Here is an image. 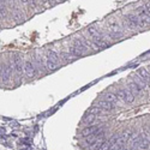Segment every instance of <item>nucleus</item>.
Instances as JSON below:
<instances>
[{
    "instance_id": "1",
    "label": "nucleus",
    "mask_w": 150,
    "mask_h": 150,
    "mask_svg": "<svg viewBox=\"0 0 150 150\" xmlns=\"http://www.w3.org/2000/svg\"><path fill=\"white\" fill-rule=\"evenodd\" d=\"M86 47L85 45L83 43V41L82 40H74L73 41V43L72 46L70 47V53L73 54L74 57H82V55H84L85 52H86Z\"/></svg>"
},
{
    "instance_id": "13",
    "label": "nucleus",
    "mask_w": 150,
    "mask_h": 150,
    "mask_svg": "<svg viewBox=\"0 0 150 150\" xmlns=\"http://www.w3.org/2000/svg\"><path fill=\"white\" fill-rule=\"evenodd\" d=\"M137 148H139V134L138 136L132 134L130 139V150H136Z\"/></svg>"
},
{
    "instance_id": "2",
    "label": "nucleus",
    "mask_w": 150,
    "mask_h": 150,
    "mask_svg": "<svg viewBox=\"0 0 150 150\" xmlns=\"http://www.w3.org/2000/svg\"><path fill=\"white\" fill-rule=\"evenodd\" d=\"M117 95H118V97L120 100H122L124 102H126V103H132V102L134 101L136 96H134V94L130 90V88H120V89L117 91Z\"/></svg>"
},
{
    "instance_id": "4",
    "label": "nucleus",
    "mask_w": 150,
    "mask_h": 150,
    "mask_svg": "<svg viewBox=\"0 0 150 150\" xmlns=\"http://www.w3.org/2000/svg\"><path fill=\"white\" fill-rule=\"evenodd\" d=\"M24 73H25V76L28 78H34V77H35L36 69H35L34 63H31L30 60H26L24 63Z\"/></svg>"
},
{
    "instance_id": "9",
    "label": "nucleus",
    "mask_w": 150,
    "mask_h": 150,
    "mask_svg": "<svg viewBox=\"0 0 150 150\" xmlns=\"http://www.w3.org/2000/svg\"><path fill=\"white\" fill-rule=\"evenodd\" d=\"M12 63H13V66H15V70L17 71V73H23L24 72V63H23V59L19 55L13 58Z\"/></svg>"
},
{
    "instance_id": "7",
    "label": "nucleus",
    "mask_w": 150,
    "mask_h": 150,
    "mask_svg": "<svg viewBox=\"0 0 150 150\" xmlns=\"http://www.w3.org/2000/svg\"><path fill=\"white\" fill-rule=\"evenodd\" d=\"M128 88H130V90L134 94V96H139V95H144V88H142L138 83H136L134 80L128 83Z\"/></svg>"
},
{
    "instance_id": "8",
    "label": "nucleus",
    "mask_w": 150,
    "mask_h": 150,
    "mask_svg": "<svg viewBox=\"0 0 150 150\" xmlns=\"http://www.w3.org/2000/svg\"><path fill=\"white\" fill-rule=\"evenodd\" d=\"M96 106L97 107H100L102 111H113L114 109V103H112V102H109V101H107V100H100V101H97L96 102Z\"/></svg>"
},
{
    "instance_id": "19",
    "label": "nucleus",
    "mask_w": 150,
    "mask_h": 150,
    "mask_svg": "<svg viewBox=\"0 0 150 150\" xmlns=\"http://www.w3.org/2000/svg\"><path fill=\"white\" fill-rule=\"evenodd\" d=\"M145 9H147V10H148L149 12H150V3H148V4L145 5Z\"/></svg>"
},
{
    "instance_id": "18",
    "label": "nucleus",
    "mask_w": 150,
    "mask_h": 150,
    "mask_svg": "<svg viewBox=\"0 0 150 150\" xmlns=\"http://www.w3.org/2000/svg\"><path fill=\"white\" fill-rule=\"evenodd\" d=\"M45 66L47 67V70H48V71H55V70L58 69V64L53 63V61H51V60H48V59L46 60Z\"/></svg>"
},
{
    "instance_id": "5",
    "label": "nucleus",
    "mask_w": 150,
    "mask_h": 150,
    "mask_svg": "<svg viewBox=\"0 0 150 150\" xmlns=\"http://www.w3.org/2000/svg\"><path fill=\"white\" fill-rule=\"evenodd\" d=\"M118 138H119V136L115 134V136H113L109 141H103V142H102V144L97 148V150H111L113 148V145L117 143Z\"/></svg>"
},
{
    "instance_id": "17",
    "label": "nucleus",
    "mask_w": 150,
    "mask_h": 150,
    "mask_svg": "<svg viewBox=\"0 0 150 150\" xmlns=\"http://www.w3.org/2000/svg\"><path fill=\"white\" fill-rule=\"evenodd\" d=\"M60 58L63 59L64 61H66V63H69V61H72L74 59V55H73V54H71L70 52H67V53L63 52V53L60 54Z\"/></svg>"
},
{
    "instance_id": "14",
    "label": "nucleus",
    "mask_w": 150,
    "mask_h": 150,
    "mask_svg": "<svg viewBox=\"0 0 150 150\" xmlns=\"http://www.w3.org/2000/svg\"><path fill=\"white\" fill-rule=\"evenodd\" d=\"M47 59L53 61V63H55L58 64L59 63V60H60V55L55 52V51H49L48 53H47Z\"/></svg>"
},
{
    "instance_id": "11",
    "label": "nucleus",
    "mask_w": 150,
    "mask_h": 150,
    "mask_svg": "<svg viewBox=\"0 0 150 150\" xmlns=\"http://www.w3.org/2000/svg\"><path fill=\"white\" fill-rule=\"evenodd\" d=\"M100 132H102L101 128L95 127V126H89V127L83 128L80 134L83 136V137H89V136H91V134H94V133H100Z\"/></svg>"
},
{
    "instance_id": "10",
    "label": "nucleus",
    "mask_w": 150,
    "mask_h": 150,
    "mask_svg": "<svg viewBox=\"0 0 150 150\" xmlns=\"http://www.w3.org/2000/svg\"><path fill=\"white\" fill-rule=\"evenodd\" d=\"M137 74L145 82V84L148 86H150V71H148L147 69H144V67H141V69L137 71Z\"/></svg>"
},
{
    "instance_id": "6",
    "label": "nucleus",
    "mask_w": 150,
    "mask_h": 150,
    "mask_svg": "<svg viewBox=\"0 0 150 150\" xmlns=\"http://www.w3.org/2000/svg\"><path fill=\"white\" fill-rule=\"evenodd\" d=\"M125 20H126L127 25L130 26L131 29H133V30L141 28V26H139V19L137 17V15H128Z\"/></svg>"
},
{
    "instance_id": "15",
    "label": "nucleus",
    "mask_w": 150,
    "mask_h": 150,
    "mask_svg": "<svg viewBox=\"0 0 150 150\" xmlns=\"http://www.w3.org/2000/svg\"><path fill=\"white\" fill-rule=\"evenodd\" d=\"M103 99L107 100V101H109V102H112V103H117L118 100H119L118 95H115V94H113V93H106V94L103 95Z\"/></svg>"
},
{
    "instance_id": "12",
    "label": "nucleus",
    "mask_w": 150,
    "mask_h": 150,
    "mask_svg": "<svg viewBox=\"0 0 150 150\" xmlns=\"http://www.w3.org/2000/svg\"><path fill=\"white\" fill-rule=\"evenodd\" d=\"M88 34H89V36L93 40H105L103 35L101 34V31L99 29H96V28H94V26H90V28L88 29Z\"/></svg>"
},
{
    "instance_id": "3",
    "label": "nucleus",
    "mask_w": 150,
    "mask_h": 150,
    "mask_svg": "<svg viewBox=\"0 0 150 150\" xmlns=\"http://www.w3.org/2000/svg\"><path fill=\"white\" fill-rule=\"evenodd\" d=\"M150 148V132L144 130L142 133H139V149L148 150Z\"/></svg>"
},
{
    "instance_id": "16",
    "label": "nucleus",
    "mask_w": 150,
    "mask_h": 150,
    "mask_svg": "<svg viewBox=\"0 0 150 150\" xmlns=\"http://www.w3.org/2000/svg\"><path fill=\"white\" fill-rule=\"evenodd\" d=\"M96 118H97V115H96V114H94V113H89V112H88V114H86L85 117H84L83 121L85 122V124L90 125V124H93V122H95V120H96Z\"/></svg>"
}]
</instances>
